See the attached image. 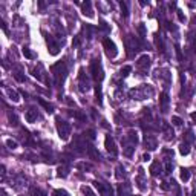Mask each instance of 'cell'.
<instances>
[{
  "label": "cell",
  "instance_id": "obj_1",
  "mask_svg": "<svg viewBox=\"0 0 196 196\" xmlns=\"http://www.w3.org/2000/svg\"><path fill=\"white\" fill-rule=\"evenodd\" d=\"M55 124H57V132H58V137L62 138L63 141H67L71 137V126L69 123H66L64 120H62L60 117L55 118Z\"/></svg>",
  "mask_w": 196,
  "mask_h": 196
},
{
  "label": "cell",
  "instance_id": "obj_2",
  "mask_svg": "<svg viewBox=\"0 0 196 196\" xmlns=\"http://www.w3.org/2000/svg\"><path fill=\"white\" fill-rule=\"evenodd\" d=\"M51 71L54 74V77H55V83L57 84H62L64 81V77H66V66L63 62H58L57 64H54L51 67Z\"/></svg>",
  "mask_w": 196,
  "mask_h": 196
},
{
  "label": "cell",
  "instance_id": "obj_3",
  "mask_svg": "<svg viewBox=\"0 0 196 196\" xmlns=\"http://www.w3.org/2000/svg\"><path fill=\"white\" fill-rule=\"evenodd\" d=\"M91 72H92V77L97 80V81H101L104 78V72H103V67H101L100 63V58L98 60H93L92 64H91Z\"/></svg>",
  "mask_w": 196,
  "mask_h": 196
},
{
  "label": "cell",
  "instance_id": "obj_4",
  "mask_svg": "<svg viewBox=\"0 0 196 196\" xmlns=\"http://www.w3.org/2000/svg\"><path fill=\"white\" fill-rule=\"evenodd\" d=\"M103 46H104V49H106V54L110 58H115V57L118 55V49H117V46H115V43L112 42L110 38H104L103 40Z\"/></svg>",
  "mask_w": 196,
  "mask_h": 196
},
{
  "label": "cell",
  "instance_id": "obj_5",
  "mask_svg": "<svg viewBox=\"0 0 196 196\" xmlns=\"http://www.w3.org/2000/svg\"><path fill=\"white\" fill-rule=\"evenodd\" d=\"M93 185L98 188V192H100L101 196H113V190H112L110 184H103V182H100V181H95Z\"/></svg>",
  "mask_w": 196,
  "mask_h": 196
},
{
  "label": "cell",
  "instance_id": "obj_6",
  "mask_svg": "<svg viewBox=\"0 0 196 196\" xmlns=\"http://www.w3.org/2000/svg\"><path fill=\"white\" fill-rule=\"evenodd\" d=\"M104 146H106V150L109 152L110 155H113V156L118 153V149H117V146H115V141H113V138L110 137V135H107V137H106Z\"/></svg>",
  "mask_w": 196,
  "mask_h": 196
},
{
  "label": "cell",
  "instance_id": "obj_7",
  "mask_svg": "<svg viewBox=\"0 0 196 196\" xmlns=\"http://www.w3.org/2000/svg\"><path fill=\"white\" fill-rule=\"evenodd\" d=\"M137 64H138V67H139V69L147 71L149 67H150V57H149L147 54H144V55H141V57L138 58Z\"/></svg>",
  "mask_w": 196,
  "mask_h": 196
},
{
  "label": "cell",
  "instance_id": "obj_8",
  "mask_svg": "<svg viewBox=\"0 0 196 196\" xmlns=\"http://www.w3.org/2000/svg\"><path fill=\"white\" fill-rule=\"evenodd\" d=\"M168 103H170V100H168V95L167 93H161L159 95V106H161V112L166 113L168 110Z\"/></svg>",
  "mask_w": 196,
  "mask_h": 196
},
{
  "label": "cell",
  "instance_id": "obj_9",
  "mask_svg": "<svg viewBox=\"0 0 196 196\" xmlns=\"http://www.w3.org/2000/svg\"><path fill=\"white\" fill-rule=\"evenodd\" d=\"M46 42H48V48H49V54L51 55H57L58 54V49H60V46L54 42L52 37H46Z\"/></svg>",
  "mask_w": 196,
  "mask_h": 196
},
{
  "label": "cell",
  "instance_id": "obj_10",
  "mask_svg": "<svg viewBox=\"0 0 196 196\" xmlns=\"http://www.w3.org/2000/svg\"><path fill=\"white\" fill-rule=\"evenodd\" d=\"M144 144H146V147L149 149V150H155V149H156V138L152 137V135H146Z\"/></svg>",
  "mask_w": 196,
  "mask_h": 196
},
{
  "label": "cell",
  "instance_id": "obj_11",
  "mask_svg": "<svg viewBox=\"0 0 196 196\" xmlns=\"http://www.w3.org/2000/svg\"><path fill=\"white\" fill-rule=\"evenodd\" d=\"M25 118H26V121H28V123H34V121L37 120V112L34 110V109H31V110H28V112H26Z\"/></svg>",
  "mask_w": 196,
  "mask_h": 196
},
{
  "label": "cell",
  "instance_id": "obj_12",
  "mask_svg": "<svg viewBox=\"0 0 196 196\" xmlns=\"http://www.w3.org/2000/svg\"><path fill=\"white\" fill-rule=\"evenodd\" d=\"M38 103H40V106H43V107H45L48 113H52V112H54V106H52V104H49L48 101H45L43 98H38Z\"/></svg>",
  "mask_w": 196,
  "mask_h": 196
},
{
  "label": "cell",
  "instance_id": "obj_13",
  "mask_svg": "<svg viewBox=\"0 0 196 196\" xmlns=\"http://www.w3.org/2000/svg\"><path fill=\"white\" fill-rule=\"evenodd\" d=\"M81 9H83V14H84V16H89V17L93 16V12H92V9H91V2L83 3V5H81Z\"/></svg>",
  "mask_w": 196,
  "mask_h": 196
},
{
  "label": "cell",
  "instance_id": "obj_14",
  "mask_svg": "<svg viewBox=\"0 0 196 196\" xmlns=\"http://www.w3.org/2000/svg\"><path fill=\"white\" fill-rule=\"evenodd\" d=\"M161 170V166H159V161H155V163L150 166V173L153 175V176H158V173Z\"/></svg>",
  "mask_w": 196,
  "mask_h": 196
},
{
  "label": "cell",
  "instance_id": "obj_15",
  "mask_svg": "<svg viewBox=\"0 0 196 196\" xmlns=\"http://www.w3.org/2000/svg\"><path fill=\"white\" fill-rule=\"evenodd\" d=\"M115 176H117V179L126 178V170H124L123 166H117V173H115Z\"/></svg>",
  "mask_w": 196,
  "mask_h": 196
},
{
  "label": "cell",
  "instance_id": "obj_16",
  "mask_svg": "<svg viewBox=\"0 0 196 196\" xmlns=\"http://www.w3.org/2000/svg\"><path fill=\"white\" fill-rule=\"evenodd\" d=\"M22 54H23V55H25L26 58H28V60H34V58H35V55H34V52H32L29 48H26V46H23Z\"/></svg>",
  "mask_w": 196,
  "mask_h": 196
},
{
  "label": "cell",
  "instance_id": "obj_17",
  "mask_svg": "<svg viewBox=\"0 0 196 196\" xmlns=\"http://www.w3.org/2000/svg\"><path fill=\"white\" fill-rule=\"evenodd\" d=\"M127 138H129V141L132 143V146H135V144L138 143V133L135 132V130H130L129 135H127Z\"/></svg>",
  "mask_w": 196,
  "mask_h": 196
},
{
  "label": "cell",
  "instance_id": "obj_18",
  "mask_svg": "<svg viewBox=\"0 0 196 196\" xmlns=\"http://www.w3.org/2000/svg\"><path fill=\"white\" fill-rule=\"evenodd\" d=\"M58 176L60 178H66L67 176V175H69V168H67V167H64V166H60L58 167Z\"/></svg>",
  "mask_w": 196,
  "mask_h": 196
},
{
  "label": "cell",
  "instance_id": "obj_19",
  "mask_svg": "<svg viewBox=\"0 0 196 196\" xmlns=\"http://www.w3.org/2000/svg\"><path fill=\"white\" fill-rule=\"evenodd\" d=\"M31 196H46V193L43 190H40L38 187H31Z\"/></svg>",
  "mask_w": 196,
  "mask_h": 196
},
{
  "label": "cell",
  "instance_id": "obj_20",
  "mask_svg": "<svg viewBox=\"0 0 196 196\" xmlns=\"http://www.w3.org/2000/svg\"><path fill=\"white\" fill-rule=\"evenodd\" d=\"M179 153L181 155H188L190 153V147H188V143H182L179 146Z\"/></svg>",
  "mask_w": 196,
  "mask_h": 196
},
{
  "label": "cell",
  "instance_id": "obj_21",
  "mask_svg": "<svg viewBox=\"0 0 196 196\" xmlns=\"http://www.w3.org/2000/svg\"><path fill=\"white\" fill-rule=\"evenodd\" d=\"M87 150H89L91 158H93V159H100V153L95 150V147H93V146H89V147H87Z\"/></svg>",
  "mask_w": 196,
  "mask_h": 196
},
{
  "label": "cell",
  "instance_id": "obj_22",
  "mask_svg": "<svg viewBox=\"0 0 196 196\" xmlns=\"http://www.w3.org/2000/svg\"><path fill=\"white\" fill-rule=\"evenodd\" d=\"M181 179L184 182H187L188 179H190V172H188L187 168H184V167L181 168Z\"/></svg>",
  "mask_w": 196,
  "mask_h": 196
},
{
  "label": "cell",
  "instance_id": "obj_23",
  "mask_svg": "<svg viewBox=\"0 0 196 196\" xmlns=\"http://www.w3.org/2000/svg\"><path fill=\"white\" fill-rule=\"evenodd\" d=\"M6 93H8V97L12 100V101H18L20 98H18V93L16 92V91H12V89H6Z\"/></svg>",
  "mask_w": 196,
  "mask_h": 196
},
{
  "label": "cell",
  "instance_id": "obj_24",
  "mask_svg": "<svg viewBox=\"0 0 196 196\" xmlns=\"http://www.w3.org/2000/svg\"><path fill=\"white\" fill-rule=\"evenodd\" d=\"M81 192H83V195H86V196H97L95 193L92 192V188L87 187V185H83V187H81Z\"/></svg>",
  "mask_w": 196,
  "mask_h": 196
},
{
  "label": "cell",
  "instance_id": "obj_25",
  "mask_svg": "<svg viewBox=\"0 0 196 196\" xmlns=\"http://www.w3.org/2000/svg\"><path fill=\"white\" fill-rule=\"evenodd\" d=\"M8 118H9V123H11V126H17L18 124V120H17V117H16V115L14 113H8Z\"/></svg>",
  "mask_w": 196,
  "mask_h": 196
},
{
  "label": "cell",
  "instance_id": "obj_26",
  "mask_svg": "<svg viewBox=\"0 0 196 196\" xmlns=\"http://www.w3.org/2000/svg\"><path fill=\"white\" fill-rule=\"evenodd\" d=\"M95 95H97V101H98V104L103 103V100H101V86H95Z\"/></svg>",
  "mask_w": 196,
  "mask_h": 196
},
{
  "label": "cell",
  "instance_id": "obj_27",
  "mask_svg": "<svg viewBox=\"0 0 196 196\" xmlns=\"http://www.w3.org/2000/svg\"><path fill=\"white\" fill-rule=\"evenodd\" d=\"M132 72V67L130 66H124L123 67V69H121L120 71V74H121V77H127V75H129V74Z\"/></svg>",
  "mask_w": 196,
  "mask_h": 196
},
{
  "label": "cell",
  "instance_id": "obj_28",
  "mask_svg": "<svg viewBox=\"0 0 196 196\" xmlns=\"http://www.w3.org/2000/svg\"><path fill=\"white\" fill-rule=\"evenodd\" d=\"M120 6H121V12H123V16L127 18V17H129V12H127V5H126V2H120Z\"/></svg>",
  "mask_w": 196,
  "mask_h": 196
},
{
  "label": "cell",
  "instance_id": "obj_29",
  "mask_svg": "<svg viewBox=\"0 0 196 196\" xmlns=\"http://www.w3.org/2000/svg\"><path fill=\"white\" fill-rule=\"evenodd\" d=\"M52 196H69V193H67L66 190H62V188H58V190H54Z\"/></svg>",
  "mask_w": 196,
  "mask_h": 196
},
{
  "label": "cell",
  "instance_id": "obj_30",
  "mask_svg": "<svg viewBox=\"0 0 196 196\" xmlns=\"http://www.w3.org/2000/svg\"><path fill=\"white\" fill-rule=\"evenodd\" d=\"M6 146H8L9 149H12V150H14V149H17V143L14 139H6Z\"/></svg>",
  "mask_w": 196,
  "mask_h": 196
},
{
  "label": "cell",
  "instance_id": "obj_31",
  "mask_svg": "<svg viewBox=\"0 0 196 196\" xmlns=\"http://www.w3.org/2000/svg\"><path fill=\"white\" fill-rule=\"evenodd\" d=\"M77 167H78V168H81V170H91V168H92V166H91V164H84V163L78 164Z\"/></svg>",
  "mask_w": 196,
  "mask_h": 196
},
{
  "label": "cell",
  "instance_id": "obj_32",
  "mask_svg": "<svg viewBox=\"0 0 196 196\" xmlns=\"http://www.w3.org/2000/svg\"><path fill=\"white\" fill-rule=\"evenodd\" d=\"M172 123H173L175 126H181V124H182V120H181L179 117H173V118H172Z\"/></svg>",
  "mask_w": 196,
  "mask_h": 196
},
{
  "label": "cell",
  "instance_id": "obj_33",
  "mask_svg": "<svg viewBox=\"0 0 196 196\" xmlns=\"http://www.w3.org/2000/svg\"><path fill=\"white\" fill-rule=\"evenodd\" d=\"M173 170V164L172 163H166V173H172Z\"/></svg>",
  "mask_w": 196,
  "mask_h": 196
},
{
  "label": "cell",
  "instance_id": "obj_34",
  "mask_svg": "<svg viewBox=\"0 0 196 196\" xmlns=\"http://www.w3.org/2000/svg\"><path fill=\"white\" fill-rule=\"evenodd\" d=\"M84 135H87V137H89L91 139H95V130H87Z\"/></svg>",
  "mask_w": 196,
  "mask_h": 196
},
{
  "label": "cell",
  "instance_id": "obj_35",
  "mask_svg": "<svg viewBox=\"0 0 196 196\" xmlns=\"http://www.w3.org/2000/svg\"><path fill=\"white\" fill-rule=\"evenodd\" d=\"M178 12V18H179V22H185V16L182 14V11H176Z\"/></svg>",
  "mask_w": 196,
  "mask_h": 196
},
{
  "label": "cell",
  "instance_id": "obj_36",
  "mask_svg": "<svg viewBox=\"0 0 196 196\" xmlns=\"http://www.w3.org/2000/svg\"><path fill=\"white\" fill-rule=\"evenodd\" d=\"M138 31L141 32V35H144V34H146V29H144V23H139V26H138Z\"/></svg>",
  "mask_w": 196,
  "mask_h": 196
},
{
  "label": "cell",
  "instance_id": "obj_37",
  "mask_svg": "<svg viewBox=\"0 0 196 196\" xmlns=\"http://www.w3.org/2000/svg\"><path fill=\"white\" fill-rule=\"evenodd\" d=\"M80 40H81V37H80V35H77L75 38H74V42H72V46H78V43H80Z\"/></svg>",
  "mask_w": 196,
  "mask_h": 196
},
{
  "label": "cell",
  "instance_id": "obj_38",
  "mask_svg": "<svg viewBox=\"0 0 196 196\" xmlns=\"http://www.w3.org/2000/svg\"><path fill=\"white\" fill-rule=\"evenodd\" d=\"M143 161H146V163H147V161H150V153H144L143 155Z\"/></svg>",
  "mask_w": 196,
  "mask_h": 196
},
{
  "label": "cell",
  "instance_id": "obj_39",
  "mask_svg": "<svg viewBox=\"0 0 196 196\" xmlns=\"http://www.w3.org/2000/svg\"><path fill=\"white\" fill-rule=\"evenodd\" d=\"M2 28H3V31H5L6 34H8V28H6V23H5V22H2Z\"/></svg>",
  "mask_w": 196,
  "mask_h": 196
},
{
  "label": "cell",
  "instance_id": "obj_40",
  "mask_svg": "<svg viewBox=\"0 0 196 196\" xmlns=\"http://www.w3.org/2000/svg\"><path fill=\"white\" fill-rule=\"evenodd\" d=\"M38 6H40V9H43V8H45V3H43V2H40Z\"/></svg>",
  "mask_w": 196,
  "mask_h": 196
},
{
  "label": "cell",
  "instance_id": "obj_41",
  "mask_svg": "<svg viewBox=\"0 0 196 196\" xmlns=\"http://www.w3.org/2000/svg\"><path fill=\"white\" fill-rule=\"evenodd\" d=\"M0 193H2V196H6V192L3 190V188H2V192H0Z\"/></svg>",
  "mask_w": 196,
  "mask_h": 196
},
{
  "label": "cell",
  "instance_id": "obj_42",
  "mask_svg": "<svg viewBox=\"0 0 196 196\" xmlns=\"http://www.w3.org/2000/svg\"><path fill=\"white\" fill-rule=\"evenodd\" d=\"M192 118H193V120H196V113H192Z\"/></svg>",
  "mask_w": 196,
  "mask_h": 196
},
{
  "label": "cell",
  "instance_id": "obj_43",
  "mask_svg": "<svg viewBox=\"0 0 196 196\" xmlns=\"http://www.w3.org/2000/svg\"><path fill=\"white\" fill-rule=\"evenodd\" d=\"M192 196H196V190H195V192H193V193H192Z\"/></svg>",
  "mask_w": 196,
  "mask_h": 196
}]
</instances>
